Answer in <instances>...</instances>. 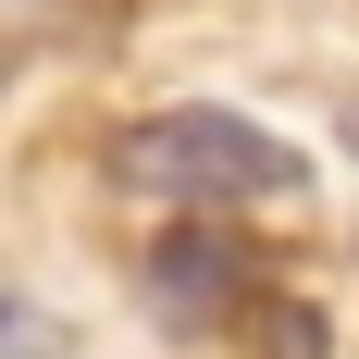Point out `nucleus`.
I'll use <instances>...</instances> for the list:
<instances>
[{"instance_id": "nucleus-1", "label": "nucleus", "mask_w": 359, "mask_h": 359, "mask_svg": "<svg viewBox=\"0 0 359 359\" xmlns=\"http://www.w3.org/2000/svg\"><path fill=\"white\" fill-rule=\"evenodd\" d=\"M124 186H149V198H186V211H260V198H297L310 186V161H297L285 137H260L248 111H149V124H124Z\"/></svg>"}, {"instance_id": "nucleus-2", "label": "nucleus", "mask_w": 359, "mask_h": 359, "mask_svg": "<svg viewBox=\"0 0 359 359\" xmlns=\"http://www.w3.org/2000/svg\"><path fill=\"white\" fill-rule=\"evenodd\" d=\"M137 285H149V310H161V334H223L236 310H260V260L236 248V236H161Z\"/></svg>"}, {"instance_id": "nucleus-3", "label": "nucleus", "mask_w": 359, "mask_h": 359, "mask_svg": "<svg viewBox=\"0 0 359 359\" xmlns=\"http://www.w3.org/2000/svg\"><path fill=\"white\" fill-rule=\"evenodd\" d=\"M0 359H74V323L50 297H25L13 273H0Z\"/></svg>"}, {"instance_id": "nucleus-4", "label": "nucleus", "mask_w": 359, "mask_h": 359, "mask_svg": "<svg viewBox=\"0 0 359 359\" xmlns=\"http://www.w3.org/2000/svg\"><path fill=\"white\" fill-rule=\"evenodd\" d=\"M248 323H260V359H323V334H334L310 297H260Z\"/></svg>"}]
</instances>
